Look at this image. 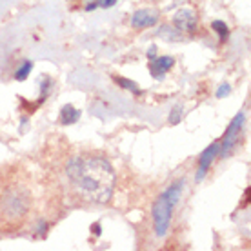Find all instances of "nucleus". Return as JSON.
Returning <instances> with one entry per match:
<instances>
[{"label":"nucleus","mask_w":251,"mask_h":251,"mask_svg":"<svg viewBox=\"0 0 251 251\" xmlns=\"http://www.w3.org/2000/svg\"><path fill=\"white\" fill-rule=\"evenodd\" d=\"M148 58H150V60H155V58H157V57H155V48H151V50H150V53H148Z\"/></svg>","instance_id":"16"},{"label":"nucleus","mask_w":251,"mask_h":251,"mask_svg":"<svg viewBox=\"0 0 251 251\" xmlns=\"http://www.w3.org/2000/svg\"><path fill=\"white\" fill-rule=\"evenodd\" d=\"M78 119H80V111L75 109L71 104H66V106L62 107V111H60V124L71 126V124H75Z\"/></svg>","instance_id":"8"},{"label":"nucleus","mask_w":251,"mask_h":251,"mask_svg":"<svg viewBox=\"0 0 251 251\" xmlns=\"http://www.w3.org/2000/svg\"><path fill=\"white\" fill-rule=\"evenodd\" d=\"M68 176L84 201L104 204L111 199L115 188V171L100 157H76L68 164Z\"/></svg>","instance_id":"1"},{"label":"nucleus","mask_w":251,"mask_h":251,"mask_svg":"<svg viewBox=\"0 0 251 251\" xmlns=\"http://www.w3.org/2000/svg\"><path fill=\"white\" fill-rule=\"evenodd\" d=\"M213 29L220 35V40H226L227 35H229V29H227V25L222 22V20H215L213 22Z\"/></svg>","instance_id":"11"},{"label":"nucleus","mask_w":251,"mask_h":251,"mask_svg":"<svg viewBox=\"0 0 251 251\" xmlns=\"http://www.w3.org/2000/svg\"><path fill=\"white\" fill-rule=\"evenodd\" d=\"M229 93H231V86L224 82V84H222V86L217 89V99H224V97H227Z\"/></svg>","instance_id":"13"},{"label":"nucleus","mask_w":251,"mask_h":251,"mask_svg":"<svg viewBox=\"0 0 251 251\" xmlns=\"http://www.w3.org/2000/svg\"><path fill=\"white\" fill-rule=\"evenodd\" d=\"M117 82H119L124 89H129V91H133L135 95L142 93V91H140V88H137V84H135L133 80H127V78H117Z\"/></svg>","instance_id":"12"},{"label":"nucleus","mask_w":251,"mask_h":251,"mask_svg":"<svg viewBox=\"0 0 251 251\" xmlns=\"http://www.w3.org/2000/svg\"><path fill=\"white\" fill-rule=\"evenodd\" d=\"M173 24H175L178 31H195V27H197V13L193 9H189V7H182L173 17Z\"/></svg>","instance_id":"4"},{"label":"nucleus","mask_w":251,"mask_h":251,"mask_svg":"<svg viewBox=\"0 0 251 251\" xmlns=\"http://www.w3.org/2000/svg\"><path fill=\"white\" fill-rule=\"evenodd\" d=\"M93 233L95 235H100V226H99V224H95L93 226Z\"/></svg>","instance_id":"17"},{"label":"nucleus","mask_w":251,"mask_h":251,"mask_svg":"<svg viewBox=\"0 0 251 251\" xmlns=\"http://www.w3.org/2000/svg\"><path fill=\"white\" fill-rule=\"evenodd\" d=\"M242 126H244V113H239L235 119H233L231 126L227 127L226 135H224L222 142H220V151H222V157H227V153H229V150L233 148L235 140H237V137H239Z\"/></svg>","instance_id":"3"},{"label":"nucleus","mask_w":251,"mask_h":251,"mask_svg":"<svg viewBox=\"0 0 251 251\" xmlns=\"http://www.w3.org/2000/svg\"><path fill=\"white\" fill-rule=\"evenodd\" d=\"M219 151H220V142H213V144L209 146V148H207V150L202 153L201 166H199V171H197V182H201L202 178H204L207 168H209V166H211V162H213L215 158H217Z\"/></svg>","instance_id":"5"},{"label":"nucleus","mask_w":251,"mask_h":251,"mask_svg":"<svg viewBox=\"0 0 251 251\" xmlns=\"http://www.w3.org/2000/svg\"><path fill=\"white\" fill-rule=\"evenodd\" d=\"M31 68H33L31 62H24L22 66H20L19 71L15 73V78H17V80H25V78H27V75L31 73Z\"/></svg>","instance_id":"10"},{"label":"nucleus","mask_w":251,"mask_h":251,"mask_svg":"<svg viewBox=\"0 0 251 251\" xmlns=\"http://www.w3.org/2000/svg\"><path fill=\"white\" fill-rule=\"evenodd\" d=\"M180 113H182V107L176 106L173 111H171V117H170V122L171 124H178L180 122Z\"/></svg>","instance_id":"14"},{"label":"nucleus","mask_w":251,"mask_h":251,"mask_svg":"<svg viewBox=\"0 0 251 251\" xmlns=\"http://www.w3.org/2000/svg\"><path fill=\"white\" fill-rule=\"evenodd\" d=\"M158 22V13L155 9H140L133 15L131 24L133 27L137 29H142V27H151Z\"/></svg>","instance_id":"6"},{"label":"nucleus","mask_w":251,"mask_h":251,"mask_svg":"<svg viewBox=\"0 0 251 251\" xmlns=\"http://www.w3.org/2000/svg\"><path fill=\"white\" fill-rule=\"evenodd\" d=\"M171 204L168 202V199L164 197V193L160 195L153 206V220H155V233L158 239L166 237V233L170 229L171 222Z\"/></svg>","instance_id":"2"},{"label":"nucleus","mask_w":251,"mask_h":251,"mask_svg":"<svg viewBox=\"0 0 251 251\" xmlns=\"http://www.w3.org/2000/svg\"><path fill=\"white\" fill-rule=\"evenodd\" d=\"M151 71H153V76H162L168 69L175 64L173 57H157L155 60H151Z\"/></svg>","instance_id":"7"},{"label":"nucleus","mask_w":251,"mask_h":251,"mask_svg":"<svg viewBox=\"0 0 251 251\" xmlns=\"http://www.w3.org/2000/svg\"><path fill=\"white\" fill-rule=\"evenodd\" d=\"M182 184H184V180H178V182L173 184V186L164 193V197L168 199V202H170L171 206H175L176 202H178V199H180V193H182Z\"/></svg>","instance_id":"9"},{"label":"nucleus","mask_w":251,"mask_h":251,"mask_svg":"<svg viewBox=\"0 0 251 251\" xmlns=\"http://www.w3.org/2000/svg\"><path fill=\"white\" fill-rule=\"evenodd\" d=\"M117 2V0H97V6L100 7H111Z\"/></svg>","instance_id":"15"}]
</instances>
